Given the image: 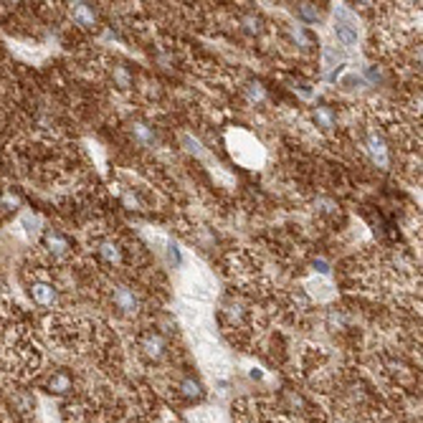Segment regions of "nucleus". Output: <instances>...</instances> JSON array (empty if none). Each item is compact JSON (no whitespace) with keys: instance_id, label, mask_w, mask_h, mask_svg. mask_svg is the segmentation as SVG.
I'll return each instance as SVG.
<instances>
[{"instance_id":"nucleus-4","label":"nucleus","mask_w":423,"mask_h":423,"mask_svg":"<svg viewBox=\"0 0 423 423\" xmlns=\"http://www.w3.org/2000/svg\"><path fill=\"white\" fill-rule=\"evenodd\" d=\"M112 299H114V304L122 312H134L137 309V297H134V291L130 287H125V284H114Z\"/></svg>"},{"instance_id":"nucleus-13","label":"nucleus","mask_w":423,"mask_h":423,"mask_svg":"<svg viewBox=\"0 0 423 423\" xmlns=\"http://www.w3.org/2000/svg\"><path fill=\"white\" fill-rule=\"evenodd\" d=\"M51 388H53V390H58V393H64V390H69V388H71V380H69L67 375H56V378L51 380Z\"/></svg>"},{"instance_id":"nucleus-11","label":"nucleus","mask_w":423,"mask_h":423,"mask_svg":"<svg viewBox=\"0 0 423 423\" xmlns=\"http://www.w3.org/2000/svg\"><path fill=\"white\" fill-rule=\"evenodd\" d=\"M340 64H342V56H340V53L335 56V51H332V49L324 51V69H327V71H332V69L340 67Z\"/></svg>"},{"instance_id":"nucleus-3","label":"nucleus","mask_w":423,"mask_h":423,"mask_svg":"<svg viewBox=\"0 0 423 423\" xmlns=\"http://www.w3.org/2000/svg\"><path fill=\"white\" fill-rule=\"evenodd\" d=\"M31 297H34L36 304H41V307H53L56 304V287L49 282H34L31 284Z\"/></svg>"},{"instance_id":"nucleus-8","label":"nucleus","mask_w":423,"mask_h":423,"mask_svg":"<svg viewBox=\"0 0 423 423\" xmlns=\"http://www.w3.org/2000/svg\"><path fill=\"white\" fill-rule=\"evenodd\" d=\"M140 345H142V350H145L149 357H155V360H160V357L165 355V340H162L160 335H155V332H152V335H145Z\"/></svg>"},{"instance_id":"nucleus-7","label":"nucleus","mask_w":423,"mask_h":423,"mask_svg":"<svg viewBox=\"0 0 423 423\" xmlns=\"http://www.w3.org/2000/svg\"><path fill=\"white\" fill-rule=\"evenodd\" d=\"M71 21L76 25H82V28H94L97 23V18H94V10L86 5V3H74L71 5Z\"/></svg>"},{"instance_id":"nucleus-6","label":"nucleus","mask_w":423,"mask_h":423,"mask_svg":"<svg viewBox=\"0 0 423 423\" xmlns=\"http://www.w3.org/2000/svg\"><path fill=\"white\" fill-rule=\"evenodd\" d=\"M43 246L53 254V256H64V254H69V241L64 233H58V231H46V236H43Z\"/></svg>"},{"instance_id":"nucleus-9","label":"nucleus","mask_w":423,"mask_h":423,"mask_svg":"<svg viewBox=\"0 0 423 423\" xmlns=\"http://www.w3.org/2000/svg\"><path fill=\"white\" fill-rule=\"evenodd\" d=\"M99 256L107 264H122V246L117 241H101L99 243Z\"/></svg>"},{"instance_id":"nucleus-10","label":"nucleus","mask_w":423,"mask_h":423,"mask_svg":"<svg viewBox=\"0 0 423 423\" xmlns=\"http://www.w3.org/2000/svg\"><path fill=\"white\" fill-rule=\"evenodd\" d=\"M315 119L324 127V130H330L332 122H335V119H332V112H330L327 107H319V109H317V112H315Z\"/></svg>"},{"instance_id":"nucleus-5","label":"nucleus","mask_w":423,"mask_h":423,"mask_svg":"<svg viewBox=\"0 0 423 423\" xmlns=\"http://www.w3.org/2000/svg\"><path fill=\"white\" fill-rule=\"evenodd\" d=\"M367 152H370V158L378 167H388V147H385L383 137L367 134Z\"/></svg>"},{"instance_id":"nucleus-1","label":"nucleus","mask_w":423,"mask_h":423,"mask_svg":"<svg viewBox=\"0 0 423 423\" xmlns=\"http://www.w3.org/2000/svg\"><path fill=\"white\" fill-rule=\"evenodd\" d=\"M335 36L340 38L342 46H357V38H360V31H357V18L352 16V10L345 8V5H337L335 8Z\"/></svg>"},{"instance_id":"nucleus-12","label":"nucleus","mask_w":423,"mask_h":423,"mask_svg":"<svg viewBox=\"0 0 423 423\" xmlns=\"http://www.w3.org/2000/svg\"><path fill=\"white\" fill-rule=\"evenodd\" d=\"M299 13H302V18L309 21V23H315L317 18H319V13L312 8V3H302V5H299Z\"/></svg>"},{"instance_id":"nucleus-2","label":"nucleus","mask_w":423,"mask_h":423,"mask_svg":"<svg viewBox=\"0 0 423 423\" xmlns=\"http://www.w3.org/2000/svg\"><path fill=\"white\" fill-rule=\"evenodd\" d=\"M228 145H231V152L233 158L239 160L241 165H246V152H251V158L256 160L258 165L264 162V149H261V145H258L251 134L246 132H231L228 134Z\"/></svg>"}]
</instances>
